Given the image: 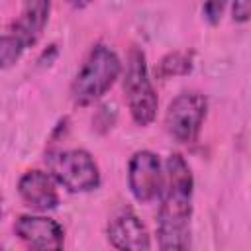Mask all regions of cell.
Instances as JSON below:
<instances>
[{
    "label": "cell",
    "instance_id": "14",
    "mask_svg": "<svg viewBox=\"0 0 251 251\" xmlns=\"http://www.w3.org/2000/svg\"><path fill=\"white\" fill-rule=\"evenodd\" d=\"M231 14H233L235 22L245 24L249 20V16H251V0H233Z\"/></svg>",
    "mask_w": 251,
    "mask_h": 251
},
{
    "label": "cell",
    "instance_id": "10",
    "mask_svg": "<svg viewBox=\"0 0 251 251\" xmlns=\"http://www.w3.org/2000/svg\"><path fill=\"white\" fill-rule=\"evenodd\" d=\"M51 12V0H24L20 18L14 22V35L24 47H31L39 41Z\"/></svg>",
    "mask_w": 251,
    "mask_h": 251
},
{
    "label": "cell",
    "instance_id": "3",
    "mask_svg": "<svg viewBox=\"0 0 251 251\" xmlns=\"http://www.w3.org/2000/svg\"><path fill=\"white\" fill-rule=\"evenodd\" d=\"M124 92L133 122L143 127L149 126L157 116L159 98L149 78L145 55L137 47H131L127 53V63L124 73Z\"/></svg>",
    "mask_w": 251,
    "mask_h": 251
},
{
    "label": "cell",
    "instance_id": "13",
    "mask_svg": "<svg viewBox=\"0 0 251 251\" xmlns=\"http://www.w3.org/2000/svg\"><path fill=\"white\" fill-rule=\"evenodd\" d=\"M226 4H227V0H206L204 6H202V14H204L206 22L212 24V25H216L222 20V14H224Z\"/></svg>",
    "mask_w": 251,
    "mask_h": 251
},
{
    "label": "cell",
    "instance_id": "1",
    "mask_svg": "<svg viewBox=\"0 0 251 251\" xmlns=\"http://www.w3.org/2000/svg\"><path fill=\"white\" fill-rule=\"evenodd\" d=\"M194 178L182 155L173 153L165 161L161 206L157 212V235L163 251H184L190 245Z\"/></svg>",
    "mask_w": 251,
    "mask_h": 251
},
{
    "label": "cell",
    "instance_id": "5",
    "mask_svg": "<svg viewBox=\"0 0 251 251\" xmlns=\"http://www.w3.org/2000/svg\"><path fill=\"white\" fill-rule=\"evenodd\" d=\"M206 112L208 100L204 94L182 92L171 100L165 114V127L178 143H192L200 135Z\"/></svg>",
    "mask_w": 251,
    "mask_h": 251
},
{
    "label": "cell",
    "instance_id": "16",
    "mask_svg": "<svg viewBox=\"0 0 251 251\" xmlns=\"http://www.w3.org/2000/svg\"><path fill=\"white\" fill-rule=\"evenodd\" d=\"M0 218H2V200H0Z\"/></svg>",
    "mask_w": 251,
    "mask_h": 251
},
{
    "label": "cell",
    "instance_id": "9",
    "mask_svg": "<svg viewBox=\"0 0 251 251\" xmlns=\"http://www.w3.org/2000/svg\"><path fill=\"white\" fill-rule=\"evenodd\" d=\"M106 233L110 245L116 249H131V251L151 249L147 227L131 210H124L118 216H114L112 222L108 224Z\"/></svg>",
    "mask_w": 251,
    "mask_h": 251
},
{
    "label": "cell",
    "instance_id": "6",
    "mask_svg": "<svg viewBox=\"0 0 251 251\" xmlns=\"http://www.w3.org/2000/svg\"><path fill=\"white\" fill-rule=\"evenodd\" d=\"M127 186L133 198L141 204L153 202L163 188L161 161L153 151H137L127 165Z\"/></svg>",
    "mask_w": 251,
    "mask_h": 251
},
{
    "label": "cell",
    "instance_id": "8",
    "mask_svg": "<svg viewBox=\"0 0 251 251\" xmlns=\"http://www.w3.org/2000/svg\"><path fill=\"white\" fill-rule=\"evenodd\" d=\"M18 192L22 200L37 212H49L59 204L57 180L53 178L51 173H45L39 169H33L22 175V178L18 180Z\"/></svg>",
    "mask_w": 251,
    "mask_h": 251
},
{
    "label": "cell",
    "instance_id": "17",
    "mask_svg": "<svg viewBox=\"0 0 251 251\" xmlns=\"http://www.w3.org/2000/svg\"><path fill=\"white\" fill-rule=\"evenodd\" d=\"M0 247H2V245H0Z\"/></svg>",
    "mask_w": 251,
    "mask_h": 251
},
{
    "label": "cell",
    "instance_id": "12",
    "mask_svg": "<svg viewBox=\"0 0 251 251\" xmlns=\"http://www.w3.org/2000/svg\"><path fill=\"white\" fill-rule=\"evenodd\" d=\"M25 47L22 41L12 33V35H0V71L10 69L20 57Z\"/></svg>",
    "mask_w": 251,
    "mask_h": 251
},
{
    "label": "cell",
    "instance_id": "2",
    "mask_svg": "<svg viewBox=\"0 0 251 251\" xmlns=\"http://www.w3.org/2000/svg\"><path fill=\"white\" fill-rule=\"evenodd\" d=\"M120 73H122V61L116 55V51L104 43L94 45L73 80L71 86L73 102L76 106H88L96 102L114 86Z\"/></svg>",
    "mask_w": 251,
    "mask_h": 251
},
{
    "label": "cell",
    "instance_id": "15",
    "mask_svg": "<svg viewBox=\"0 0 251 251\" xmlns=\"http://www.w3.org/2000/svg\"><path fill=\"white\" fill-rule=\"evenodd\" d=\"M67 2H69L73 8H86L92 0H67Z\"/></svg>",
    "mask_w": 251,
    "mask_h": 251
},
{
    "label": "cell",
    "instance_id": "11",
    "mask_svg": "<svg viewBox=\"0 0 251 251\" xmlns=\"http://www.w3.org/2000/svg\"><path fill=\"white\" fill-rule=\"evenodd\" d=\"M192 71V63H190V57L180 53V51H175V53H169L165 55L155 73L159 78H171V76H180V75H188Z\"/></svg>",
    "mask_w": 251,
    "mask_h": 251
},
{
    "label": "cell",
    "instance_id": "4",
    "mask_svg": "<svg viewBox=\"0 0 251 251\" xmlns=\"http://www.w3.org/2000/svg\"><path fill=\"white\" fill-rule=\"evenodd\" d=\"M49 171L69 192H90L100 186L98 165L84 149H67L51 155Z\"/></svg>",
    "mask_w": 251,
    "mask_h": 251
},
{
    "label": "cell",
    "instance_id": "7",
    "mask_svg": "<svg viewBox=\"0 0 251 251\" xmlns=\"http://www.w3.org/2000/svg\"><path fill=\"white\" fill-rule=\"evenodd\" d=\"M14 231L31 249H61L65 243L63 227L47 216H20L14 224Z\"/></svg>",
    "mask_w": 251,
    "mask_h": 251
}]
</instances>
